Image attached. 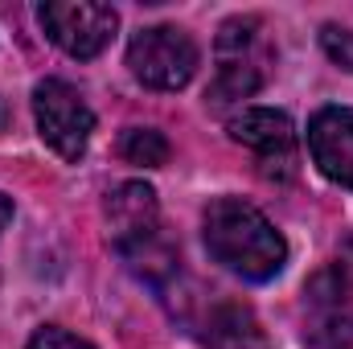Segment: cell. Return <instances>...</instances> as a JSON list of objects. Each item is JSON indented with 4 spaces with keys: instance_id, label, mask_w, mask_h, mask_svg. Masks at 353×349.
I'll return each instance as SVG.
<instances>
[{
    "instance_id": "1",
    "label": "cell",
    "mask_w": 353,
    "mask_h": 349,
    "mask_svg": "<svg viewBox=\"0 0 353 349\" xmlns=\"http://www.w3.org/2000/svg\"><path fill=\"white\" fill-rule=\"evenodd\" d=\"M201 235H205V251L222 263L226 271L267 283L283 271L288 263V243L283 235L267 222L263 210H255L243 197H218L205 206L201 218Z\"/></svg>"
},
{
    "instance_id": "2",
    "label": "cell",
    "mask_w": 353,
    "mask_h": 349,
    "mask_svg": "<svg viewBox=\"0 0 353 349\" xmlns=\"http://www.w3.org/2000/svg\"><path fill=\"white\" fill-rule=\"evenodd\" d=\"M275 66V46L259 17H230L214 41V87L210 107H230L259 94Z\"/></svg>"
},
{
    "instance_id": "3",
    "label": "cell",
    "mask_w": 353,
    "mask_h": 349,
    "mask_svg": "<svg viewBox=\"0 0 353 349\" xmlns=\"http://www.w3.org/2000/svg\"><path fill=\"white\" fill-rule=\"evenodd\" d=\"M128 66L148 90H181L197 74V46L176 25H148L128 41Z\"/></svg>"
},
{
    "instance_id": "4",
    "label": "cell",
    "mask_w": 353,
    "mask_h": 349,
    "mask_svg": "<svg viewBox=\"0 0 353 349\" xmlns=\"http://www.w3.org/2000/svg\"><path fill=\"white\" fill-rule=\"evenodd\" d=\"M37 21H41L46 37L79 62L99 58L119 29V12L111 4H94V0H50L37 8Z\"/></svg>"
},
{
    "instance_id": "5",
    "label": "cell",
    "mask_w": 353,
    "mask_h": 349,
    "mask_svg": "<svg viewBox=\"0 0 353 349\" xmlns=\"http://www.w3.org/2000/svg\"><path fill=\"white\" fill-rule=\"evenodd\" d=\"M33 115H37V132L41 140L62 157V161H79L90 144L94 132V111L90 103L62 79H41L33 87Z\"/></svg>"
},
{
    "instance_id": "6",
    "label": "cell",
    "mask_w": 353,
    "mask_h": 349,
    "mask_svg": "<svg viewBox=\"0 0 353 349\" xmlns=\"http://www.w3.org/2000/svg\"><path fill=\"white\" fill-rule=\"evenodd\" d=\"M181 321L205 349H267V337L255 312L222 292L214 296H181Z\"/></svg>"
},
{
    "instance_id": "7",
    "label": "cell",
    "mask_w": 353,
    "mask_h": 349,
    "mask_svg": "<svg viewBox=\"0 0 353 349\" xmlns=\"http://www.w3.org/2000/svg\"><path fill=\"white\" fill-rule=\"evenodd\" d=\"M230 136L255 152L267 177L296 173V123L275 107H243L230 119Z\"/></svg>"
},
{
    "instance_id": "8",
    "label": "cell",
    "mask_w": 353,
    "mask_h": 349,
    "mask_svg": "<svg viewBox=\"0 0 353 349\" xmlns=\"http://www.w3.org/2000/svg\"><path fill=\"white\" fill-rule=\"evenodd\" d=\"M308 152L316 169L353 189V111L350 107H321L308 123Z\"/></svg>"
},
{
    "instance_id": "9",
    "label": "cell",
    "mask_w": 353,
    "mask_h": 349,
    "mask_svg": "<svg viewBox=\"0 0 353 349\" xmlns=\"http://www.w3.org/2000/svg\"><path fill=\"white\" fill-rule=\"evenodd\" d=\"M107 226H111V243L115 251H128L152 235H161V206L152 185L144 181H123L111 197H107Z\"/></svg>"
},
{
    "instance_id": "10",
    "label": "cell",
    "mask_w": 353,
    "mask_h": 349,
    "mask_svg": "<svg viewBox=\"0 0 353 349\" xmlns=\"http://www.w3.org/2000/svg\"><path fill=\"white\" fill-rule=\"evenodd\" d=\"M119 157L140 169H161L169 165V140L157 128H128L119 136Z\"/></svg>"
},
{
    "instance_id": "11",
    "label": "cell",
    "mask_w": 353,
    "mask_h": 349,
    "mask_svg": "<svg viewBox=\"0 0 353 349\" xmlns=\"http://www.w3.org/2000/svg\"><path fill=\"white\" fill-rule=\"evenodd\" d=\"M321 46H325V54H329L341 70H353V29L325 25V29H321Z\"/></svg>"
},
{
    "instance_id": "12",
    "label": "cell",
    "mask_w": 353,
    "mask_h": 349,
    "mask_svg": "<svg viewBox=\"0 0 353 349\" xmlns=\"http://www.w3.org/2000/svg\"><path fill=\"white\" fill-rule=\"evenodd\" d=\"M25 349H94V346L83 341V337H74V333H66V329H58V325H46V329H37L29 337Z\"/></svg>"
},
{
    "instance_id": "13",
    "label": "cell",
    "mask_w": 353,
    "mask_h": 349,
    "mask_svg": "<svg viewBox=\"0 0 353 349\" xmlns=\"http://www.w3.org/2000/svg\"><path fill=\"white\" fill-rule=\"evenodd\" d=\"M12 222V197H4L0 193V235H4V226Z\"/></svg>"
},
{
    "instance_id": "14",
    "label": "cell",
    "mask_w": 353,
    "mask_h": 349,
    "mask_svg": "<svg viewBox=\"0 0 353 349\" xmlns=\"http://www.w3.org/2000/svg\"><path fill=\"white\" fill-rule=\"evenodd\" d=\"M4 123H8V107L0 103V128H4Z\"/></svg>"
}]
</instances>
